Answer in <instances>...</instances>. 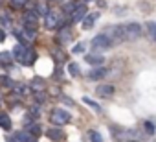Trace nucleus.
<instances>
[{
	"label": "nucleus",
	"instance_id": "obj_21",
	"mask_svg": "<svg viewBox=\"0 0 156 142\" xmlns=\"http://www.w3.org/2000/svg\"><path fill=\"white\" fill-rule=\"evenodd\" d=\"M0 83H2L4 87H8V89H13V87H15L13 80H11V78H8V76H2V78H0Z\"/></svg>",
	"mask_w": 156,
	"mask_h": 142
},
{
	"label": "nucleus",
	"instance_id": "obj_8",
	"mask_svg": "<svg viewBox=\"0 0 156 142\" xmlns=\"http://www.w3.org/2000/svg\"><path fill=\"white\" fill-rule=\"evenodd\" d=\"M24 22H26V28H37V13L35 11H26L24 13Z\"/></svg>",
	"mask_w": 156,
	"mask_h": 142
},
{
	"label": "nucleus",
	"instance_id": "obj_32",
	"mask_svg": "<svg viewBox=\"0 0 156 142\" xmlns=\"http://www.w3.org/2000/svg\"><path fill=\"white\" fill-rule=\"evenodd\" d=\"M6 41V33H4V30H0V43H4Z\"/></svg>",
	"mask_w": 156,
	"mask_h": 142
},
{
	"label": "nucleus",
	"instance_id": "obj_15",
	"mask_svg": "<svg viewBox=\"0 0 156 142\" xmlns=\"http://www.w3.org/2000/svg\"><path fill=\"white\" fill-rule=\"evenodd\" d=\"M0 127L6 129V131L11 129V120H9V116L6 113H0Z\"/></svg>",
	"mask_w": 156,
	"mask_h": 142
},
{
	"label": "nucleus",
	"instance_id": "obj_3",
	"mask_svg": "<svg viewBox=\"0 0 156 142\" xmlns=\"http://www.w3.org/2000/svg\"><path fill=\"white\" fill-rule=\"evenodd\" d=\"M90 44H92V48H94V50H105V48H110L114 43H112L105 33H99V35H96V37L92 39V43H90Z\"/></svg>",
	"mask_w": 156,
	"mask_h": 142
},
{
	"label": "nucleus",
	"instance_id": "obj_6",
	"mask_svg": "<svg viewBox=\"0 0 156 142\" xmlns=\"http://www.w3.org/2000/svg\"><path fill=\"white\" fill-rule=\"evenodd\" d=\"M85 15H87V6H85V4L75 6V9L72 11V22H79V21H83Z\"/></svg>",
	"mask_w": 156,
	"mask_h": 142
},
{
	"label": "nucleus",
	"instance_id": "obj_33",
	"mask_svg": "<svg viewBox=\"0 0 156 142\" xmlns=\"http://www.w3.org/2000/svg\"><path fill=\"white\" fill-rule=\"evenodd\" d=\"M85 2H92V0H85Z\"/></svg>",
	"mask_w": 156,
	"mask_h": 142
},
{
	"label": "nucleus",
	"instance_id": "obj_30",
	"mask_svg": "<svg viewBox=\"0 0 156 142\" xmlns=\"http://www.w3.org/2000/svg\"><path fill=\"white\" fill-rule=\"evenodd\" d=\"M61 100H62V102H64L66 105H73V102H72V100H70L68 96H64V94H61Z\"/></svg>",
	"mask_w": 156,
	"mask_h": 142
},
{
	"label": "nucleus",
	"instance_id": "obj_13",
	"mask_svg": "<svg viewBox=\"0 0 156 142\" xmlns=\"http://www.w3.org/2000/svg\"><path fill=\"white\" fill-rule=\"evenodd\" d=\"M26 50H28V48H26V46H22V44H17V46H15V50H13V55H15V59H17L19 63H22Z\"/></svg>",
	"mask_w": 156,
	"mask_h": 142
},
{
	"label": "nucleus",
	"instance_id": "obj_4",
	"mask_svg": "<svg viewBox=\"0 0 156 142\" xmlns=\"http://www.w3.org/2000/svg\"><path fill=\"white\" fill-rule=\"evenodd\" d=\"M44 24H46V30H53L61 24V17L57 13H48L44 17Z\"/></svg>",
	"mask_w": 156,
	"mask_h": 142
},
{
	"label": "nucleus",
	"instance_id": "obj_28",
	"mask_svg": "<svg viewBox=\"0 0 156 142\" xmlns=\"http://www.w3.org/2000/svg\"><path fill=\"white\" fill-rule=\"evenodd\" d=\"M145 131L152 135V133H154V124H152V122H145Z\"/></svg>",
	"mask_w": 156,
	"mask_h": 142
},
{
	"label": "nucleus",
	"instance_id": "obj_10",
	"mask_svg": "<svg viewBox=\"0 0 156 142\" xmlns=\"http://www.w3.org/2000/svg\"><path fill=\"white\" fill-rule=\"evenodd\" d=\"M46 136H48L50 140H53V142H61V140H64V133H62L61 129H55V127L48 129V131H46Z\"/></svg>",
	"mask_w": 156,
	"mask_h": 142
},
{
	"label": "nucleus",
	"instance_id": "obj_29",
	"mask_svg": "<svg viewBox=\"0 0 156 142\" xmlns=\"http://www.w3.org/2000/svg\"><path fill=\"white\" fill-rule=\"evenodd\" d=\"M28 133H33V135H41V127L37 125V124H33L31 127H30V131Z\"/></svg>",
	"mask_w": 156,
	"mask_h": 142
},
{
	"label": "nucleus",
	"instance_id": "obj_18",
	"mask_svg": "<svg viewBox=\"0 0 156 142\" xmlns=\"http://www.w3.org/2000/svg\"><path fill=\"white\" fill-rule=\"evenodd\" d=\"M68 72H70V76H79L81 74V70H79V65H77V63H70L68 65Z\"/></svg>",
	"mask_w": 156,
	"mask_h": 142
},
{
	"label": "nucleus",
	"instance_id": "obj_12",
	"mask_svg": "<svg viewBox=\"0 0 156 142\" xmlns=\"http://www.w3.org/2000/svg\"><path fill=\"white\" fill-rule=\"evenodd\" d=\"M105 74H107V70H105L103 66H99V68H96V70H90V72H88V80H94V81H98V80H103V78H105Z\"/></svg>",
	"mask_w": 156,
	"mask_h": 142
},
{
	"label": "nucleus",
	"instance_id": "obj_27",
	"mask_svg": "<svg viewBox=\"0 0 156 142\" xmlns=\"http://www.w3.org/2000/svg\"><path fill=\"white\" fill-rule=\"evenodd\" d=\"M26 2H28V0H11V6H13V8H15V6H17V8H22Z\"/></svg>",
	"mask_w": 156,
	"mask_h": 142
},
{
	"label": "nucleus",
	"instance_id": "obj_16",
	"mask_svg": "<svg viewBox=\"0 0 156 142\" xmlns=\"http://www.w3.org/2000/svg\"><path fill=\"white\" fill-rule=\"evenodd\" d=\"M83 103H85V105H88L90 109H94V111H98V113L101 111V105H99L98 102H94V100H90V98H87V96L83 98Z\"/></svg>",
	"mask_w": 156,
	"mask_h": 142
},
{
	"label": "nucleus",
	"instance_id": "obj_20",
	"mask_svg": "<svg viewBox=\"0 0 156 142\" xmlns=\"http://www.w3.org/2000/svg\"><path fill=\"white\" fill-rule=\"evenodd\" d=\"M31 87L37 89V91H42V89L46 87V83H44L41 78H33V80H31Z\"/></svg>",
	"mask_w": 156,
	"mask_h": 142
},
{
	"label": "nucleus",
	"instance_id": "obj_1",
	"mask_svg": "<svg viewBox=\"0 0 156 142\" xmlns=\"http://www.w3.org/2000/svg\"><path fill=\"white\" fill-rule=\"evenodd\" d=\"M121 37L134 41L138 37H141V26L138 22H129V24H121Z\"/></svg>",
	"mask_w": 156,
	"mask_h": 142
},
{
	"label": "nucleus",
	"instance_id": "obj_14",
	"mask_svg": "<svg viewBox=\"0 0 156 142\" xmlns=\"http://www.w3.org/2000/svg\"><path fill=\"white\" fill-rule=\"evenodd\" d=\"M37 59V52H33V50H26V54H24V59H22V65H31L33 61Z\"/></svg>",
	"mask_w": 156,
	"mask_h": 142
},
{
	"label": "nucleus",
	"instance_id": "obj_5",
	"mask_svg": "<svg viewBox=\"0 0 156 142\" xmlns=\"http://www.w3.org/2000/svg\"><path fill=\"white\" fill-rule=\"evenodd\" d=\"M114 92H116V89L112 85H99L96 89V94L99 98H110V96H114Z\"/></svg>",
	"mask_w": 156,
	"mask_h": 142
},
{
	"label": "nucleus",
	"instance_id": "obj_2",
	"mask_svg": "<svg viewBox=\"0 0 156 142\" xmlns=\"http://www.w3.org/2000/svg\"><path fill=\"white\" fill-rule=\"evenodd\" d=\"M70 113L68 111H64V109H53L51 111V114H50V120H51V124L53 125H62V124H68L70 122Z\"/></svg>",
	"mask_w": 156,
	"mask_h": 142
},
{
	"label": "nucleus",
	"instance_id": "obj_17",
	"mask_svg": "<svg viewBox=\"0 0 156 142\" xmlns=\"http://www.w3.org/2000/svg\"><path fill=\"white\" fill-rule=\"evenodd\" d=\"M147 35L156 41V22H147Z\"/></svg>",
	"mask_w": 156,
	"mask_h": 142
},
{
	"label": "nucleus",
	"instance_id": "obj_25",
	"mask_svg": "<svg viewBox=\"0 0 156 142\" xmlns=\"http://www.w3.org/2000/svg\"><path fill=\"white\" fill-rule=\"evenodd\" d=\"M37 13H41V15H44V17H46V15L50 13V11H48V6H44V4H39V6H37Z\"/></svg>",
	"mask_w": 156,
	"mask_h": 142
},
{
	"label": "nucleus",
	"instance_id": "obj_24",
	"mask_svg": "<svg viewBox=\"0 0 156 142\" xmlns=\"http://www.w3.org/2000/svg\"><path fill=\"white\" fill-rule=\"evenodd\" d=\"M90 140H92V142H103V136H101V133H98V131H90Z\"/></svg>",
	"mask_w": 156,
	"mask_h": 142
},
{
	"label": "nucleus",
	"instance_id": "obj_22",
	"mask_svg": "<svg viewBox=\"0 0 156 142\" xmlns=\"http://www.w3.org/2000/svg\"><path fill=\"white\" fill-rule=\"evenodd\" d=\"M11 54L9 52H0V63H6V65H9L11 63Z\"/></svg>",
	"mask_w": 156,
	"mask_h": 142
},
{
	"label": "nucleus",
	"instance_id": "obj_26",
	"mask_svg": "<svg viewBox=\"0 0 156 142\" xmlns=\"http://www.w3.org/2000/svg\"><path fill=\"white\" fill-rule=\"evenodd\" d=\"M9 21H11V19H9V15H8V13H4L2 17H0V22H2L4 26H8V24H11Z\"/></svg>",
	"mask_w": 156,
	"mask_h": 142
},
{
	"label": "nucleus",
	"instance_id": "obj_11",
	"mask_svg": "<svg viewBox=\"0 0 156 142\" xmlns=\"http://www.w3.org/2000/svg\"><path fill=\"white\" fill-rule=\"evenodd\" d=\"M99 19V13H90V15H85L83 19V30H90L94 26V21Z\"/></svg>",
	"mask_w": 156,
	"mask_h": 142
},
{
	"label": "nucleus",
	"instance_id": "obj_9",
	"mask_svg": "<svg viewBox=\"0 0 156 142\" xmlns=\"http://www.w3.org/2000/svg\"><path fill=\"white\" fill-rule=\"evenodd\" d=\"M72 41V30L70 28H62L61 32H59V35H57V43L59 44H66V43H70Z\"/></svg>",
	"mask_w": 156,
	"mask_h": 142
},
{
	"label": "nucleus",
	"instance_id": "obj_19",
	"mask_svg": "<svg viewBox=\"0 0 156 142\" xmlns=\"http://www.w3.org/2000/svg\"><path fill=\"white\" fill-rule=\"evenodd\" d=\"M15 138H17V140H22V142H30L33 136H31V133H28V131H19Z\"/></svg>",
	"mask_w": 156,
	"mask_h": 142
},
{
	"label": "nucleus",
	"instance_id": "obj_23",
	"mask_svg": "<svg viewBox=\"0 0 156 142\" xmlns=\"http://www.w3.org/2000/svg\"><path fill=\"white\" fill-rule=\"evenodd\" d=\"M85 48H87V44H85V43H77V44L73 46V50H72V52H73V54H83V52H85Z\"/></svg>",
	"mask_w": 156,
	"mask_h": 142
},
{
	"label": "nucleus",
	"instance_id": "obj_7",
	"mask_svg": "<svg viewBox=\"0 0 156 142\" xmlns=\"http://www.w3.org/2000/svg\"><path fill=\"white\" fill-rule=\"evenodd\" d=\"M85 61H87L90 66H101V65L105 63V57L99 55V54H88V55H85Z\"/></svg>",
	"mask_w": 156,
	"mask_h": 142
},
{
	"label": "nucleus",
	"instance_id": "obj_31",
	"mask_svg": "<svg viewBox=\"0 0 156 142\" xmlns=\"http://www.w3.org/2000/svg\"><path fill=\"white\" fill-rule=\"evenodd\" d=\"M75 9V4H66L64 6V11H73Z\"/></svg>",
	"mask_w": 156,
	"mask_h": 142
}]
</instances>
